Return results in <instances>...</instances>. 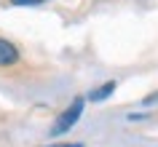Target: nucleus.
<instances>
[{"label":"nucleus","mask_w":158,"mask_h":147,"mask_svg":"<svg viewBox=\"0 0 158 147\" xmlns=\"http://www.w3.org/2000/svg\"><path fill=\"white\" fill-rule=\"evenodd\" d=\"M51 147H81V145H51Z\"/></svg>","instance_id":"5"},{"label":"nucleus","mask_w":158,"mask_h":147,"mask_svg":"<svg viewBox=\"0 0 158 147\" xmlns=\"http://www.w3.org/2000/svg\"><path fill=\"white\" fill-rule=\"evenodd\" d=\"M16 59H19V51H16V46L0 38V67H8V64H14Z\"/></svg>","instance_id":"2"},{"label":"nucleus","mask_w":158,"mask_h":147,"mask_svg":"<svg viewBox=\"0 0 158 147\" xmlns=\"http://www.w3.org/2000/svg\"><path fill=\"white\" fill-rule=\"evenodd\" d=\"M14 6H35V3H46V0H11Z\"/></svg>","instance_id":"4"},{"label":"nucleus","mask_w":158,"mask_h":147,"mask_svg":"<svg viewBox=\"0 0 158 147\" xmlns=\"http://www.w3.org/2000/svg\"><path fill=\"white\" fill-rule=\"evenodd\" d=\"M113 91H115V83L110 80V83H105V86H99V88H94L89 99H91V102H102V99H107Z\"/></svg>","instance_id":"3"},{"label":"nucleus","mask_w":158,"mask_h":147,"mask_svg":"<svg viewBox=\"0 0 158 147\" xmlns=\"http://www.w3.org/2000/svg\"><path fill=\"white\" fill-rule=\"evenodd\" d=\"M81 112H83V99H75L73 104L67 107L64 112L56 118V123H54V129H51V137H59V134H64V131H70L78 123V118H81Z\"/></svg>","instance_id":"1"}]
</instances>
